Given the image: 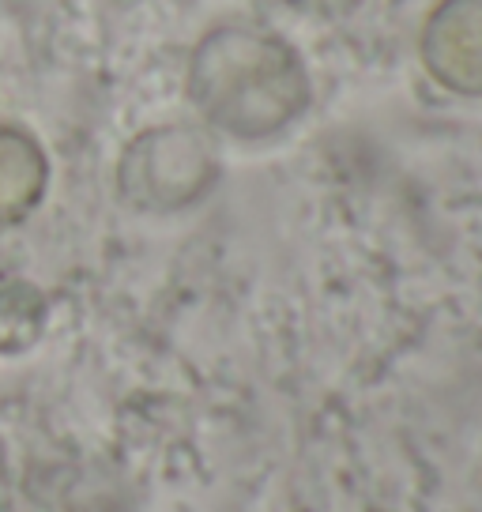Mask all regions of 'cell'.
<instances>
[{"label": "cell", "mask_w": 482, "mask_h": 512, "mask_svg": "<svg viewBox=\"0 0 482 512\" xmlns=\"http://www.w3.org/2000/svg\"><path fill=\"white\" fill-rule=\"evenodd\" d=\"M189 95L215 128L238 140H264L306 110L309 80L302 57L279 34L230 23L193 49Z\"/></svg>", "instance_id": "obj_1"}, {"label": "cell", "mask_w": 482, "mask_h": 512, "mask_svg": "<svg viewBox=\"0 0 482 512\" xmlns=\"http://www.w3.org/2000/svg\"><path fill=\"white\" fill-rule=\"evenodd\" d=\"M215 181V151L196 128L166 125L136 136L117 166L121 196L140 211L196 204Z\"/></svg>", "instance_id": "obj_2"}, {"label": "cell", "mask_w": 482, "mask_h": 512, "mask_svg": "<svg viewBox=\"0 0 482 512\" xmlns=\"http://www.w3.org/2000/svg\"><path fill=\"white\" fill-rule=\"evenodd\" d=\"M418 49L441 87L482 98V0H441L422 27Z\"/></svg>", "instance_id": "obj_3"}, {"label": "cell", "mask_w": 482, "mask_h": 512, "mask_svg": "<svg viewBox=\"0 0 482 512\" xmlns=\"http://www.w3.org/2000/svg\"><path fill=\"white\" fill-rule=\"evenodd\" d=\"M49 185V159L27 128L0 125V226L27 219Z\"/></svg>", "instance_id": "obj_4"}, {"label": "cell", "mask_w": 482, "mask_h": 512, "mask_svg": "<svg viewBox=\"0 0 482 512\" xmlns=\"http://www.w3.org/2000/svg\"><path fill=\"white\" fill-rule=\"evenodd\" d=\"M38 512H132L129 501L113 490L106 479H87L76 475L65 486L49 490Z\"/></svg>", "instance_id": "obj_5"}]
</instances>
